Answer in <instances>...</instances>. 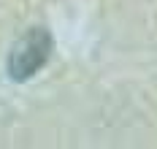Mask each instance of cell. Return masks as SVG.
I'll return each instance as SVG.
<instances>
[{
    "instance_id": "1",
    "label": "cell",
    "mask_w": 157,
    "mask_h": 149,
    "mask_svg": "<svg viewBox=\"0 0 157 149\" xmlns=\"http://www.w3.org/2000/svg\"><path fill=\"white\" fill-rule=\"evenodd\" d=\"M49 49H52V38H49L41 27L38 30H30L11 52V60H8V68H11V76L14 79H30L38 68L46 63Z\"/></svg>"
}]
</instances>
